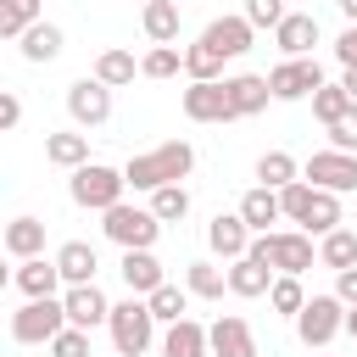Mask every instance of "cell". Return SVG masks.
Masks as SVG:
<instances>
[{"mask_svg":"<svg viewBox=\"0 0 357 357\" xmlns=\"http://www.w3.org/2000/svg\"><path fill=\"white\" fill-rule=\"evenodd\" d=\"M190 173H195V145H190V139H162V145H151V151L128 156L123 184H128V190L156 195L162 184H184Z\"/></svg>","mask_w":357,"mask_h":357,"instance_id":"obj_1","label":"cell"},{"mask_svg":"<svg viewBox=\"0 0 357 357\" xmlns=\"http://www.w3.org/2000/svg\"><path fill=\"white\" fill-rule=\"evenodd\" d=\"M279 212H284V223H296L301 234H318V240L329 229H340V195H329V190H318L307 178L279 190Z\"/></svg>","mask_w":357,"mask_h":357,"instance_id":"obj_2","label":"cell"},{"mask_svg":"<svg viewBox=\"0 0 357 357\" xmlns=\"http://www.w3.org/2000/svg\"><path fill=\"white\" fill-rule=\"evenodd\" d=\"M245 257H257L262 268H273V273H307L312 262H318V245H312V234H301V229H268V234H251V251Z\"/></svg>","mask_w":357,"mask_h":357,"instance_id":"obj_3","label":"cell"},{"mask_svg":"<svg viewBox=\"0 0 357 357\" xmlns=\"http://www.w3.org/2000/svg\"><path fill=\"white\" fill-rule=\"evenodd\" d=\"M106 329H112V346H117V357H145V351L156 346V318H151L145 296L112 301V318H106Z\"/></svg>","mask_w":357,"mask_h":357,"instance_id":"obj_4","label":"cell"},{"mask_svg":"<svg viewBox=\"0 0 357 357\" xmlns=\"http://www.w3.org/2000/svg\"><path fill=\"white\" fill-rule=\"evenodd\" d=\"M123 167H106V162H84L73 178H67V195H73V206H84V212H112L117 201H123Z\"/></svg>","mask_w":357,"mask_h":357,"instance_id":"obj_5","label":"cell"},{"mask_svg":"<svg viewBox=\"0 0 357 357\" xmlns=\"http://www.w3.org/2000/svg\"><path fill=\"white\" fill-rule=\"evenodd\" d=\"M100 234H106L117 251H151L156 234H162V223H156L151 206H128V201H117L112 212H100Z\"/></svg>","mask_w":357,"mask_h":357,"instance_id":"obj_6","label":"cell"},{"mask_svg":"<svg viewBox=\"0 0 357 357\" xmlns=\"http://www.w3.org/2000/svg\"><path fill=\"white\" fill-rule=\"evenodd\" d=\"M61 329H67L61 296H45V301H22V307L11 312V340H17V346H50Z\"/></svg>","mask_w":357,"mask_h":357,"instance_id":"obj_7","label":"cell"},{"mask_svg":"<svg viewBox=\"0 0 357 357\" xmlns=\"http://www.w3.org/2000/svg\"><path fill=\"white\" fill-rule=\"evenodd\" d=\"M340 329H346V301H340L335 290H329V296H307V307L296 312V335H301L307 351H324Z\"/></svg>","mask_w":357,"mask_h":357,"instance_id":"obj_8","label":"cell"},{"mask_svg":"<svg viewBox=\"0 0 357 357\" xmlns=\"http://www.w3.org/2000/svg\"><path fill=\"white\" fill-rule=\"evenodd\" d=\"M324 84H329V78H324L318 56H296V61H279V67L268 73L273 100H312V89H324Z\"/></svg>","mask_w":357,"mask_h":357,"instance_id":"obj_9","label":"cell"},{"mask_svg":"<svg viewBox=\"0 0 357 357\" xmlns=\"http://www.w3.org/2000/svg\"><path fill=\"white\" fill-rule=\"evenodd\" d=\"M67 117H73V128H100L106 117H112V89L100 84V78H73L67 84Z\"/></svg>","mask_w":357,"mask_h":357,"instance_id":"obj_10","label":"cell"},{"mask_svg":"<svg viewBox=\"0 0 357 357\" xmlns=\"http://www.w3.org/2000/svg\"><path fill=\"white\" fill-rule=\"evenodd\" d=\"M307 184L329 190V195H351L357 190V156L351 151H312V162L301 167Z\"/></svg>","mask_w":357,"mask_h":357,"instance_id":"obj_11","label":"cell"},{"mask_svg":"<svg viewBox=\"0 0 357 357\" xmlns=\"http://www.w3.org/2000/svg\"><path fill=\"white\" fill-rule=\"evenodd\" d=\"M61 312H67L73 329H100V324L112 318V301H106L100 284H67V290H61Z\"/></svg>","mask_w":357,"mask_h":357,"instance_id":"obj_12","label":"cell"},{"mask_svg":"<svg viewBox=\"0 0 357 357\" xmlns=\"http://www.w3.org/2000/svg\"><path fill=\"white\" fill-rule=\"evenodd\" d=\"M206 346H212V357H262L257 335H251V324L240 312H223L218 324H206Z\"/></svg>","mask_w":357,"mask_h":357,"instance_id":"obj_13","label":"cell"},{"mask_svg":"<svg viewBox=\"0 0 357 357\" xmlns=\"http://www.w3.org/2000/svg\"><path fill=\"white\" fill-rule=\"evenodd\" d=\"M184 117L190 123H234V106H229L223 78L218 84H190L184 89Z\"/></svg>","mask_w":357,"mask_h":357,"instance_id":"obj_14","label":"cell"},{"mask_svg":"<svg viewBox=\"0 0 357 357\" xmlns=\"http://www.w3.org/2000/svg\"><path fill=\"white\" fill-rule=\"evenodd\" d=\"M223 89H229L234 123H240V117H257V112H268V100H273V89H268V73H234V78H223Z\"/></svg>","mask_w":357,"mask_h":357,"instance_id":"obj_15","label":"cell"},{"mask_svg":"<svg viewBox=\"0 0 357 357\" xmlns=\"http://www.w3.org/2000/svg\"><path fill=\"white\" fill-rule=\"evenodd\" d=\"M206 245H212V257H223V262L245 257V251H251V229H245V218H240V212H218V218L206 223Z\"/></svg>","mask_w":357,"mask_h":357,"instance_id":"obj_16","label":"cell"},{"mask_svg":"<svg viewBox=\"0 0 357 357\" xmlns=\"http://www.w3.org/2000/svg\"><path fill=\"white\" fill-rule=\"evenodd\" d=\"M201 39H206V45H212V50H218L223 61H234V56H245V50H251V39H257V28H251L245 17H212Z\"/></svg>","mask_w":357,"mask_h":357,"instance_id":"obj_17","label":"cell"},{"mask_svg":"<svg viewBox=\"0 0 357 357\" xmlns=\"http://www.w3.org/2000/svg\"><path fill=\"white\" fill-rule=\"evenodd\" d=\"M17 290H22L28 301L61 296L67 284H61V268H56V257H28V262H17Z\"/></svg>","mask_w":357,"mask_h":357,"instance_id":"obj_18","label":"cell"},{"mask_svg":"<svg viewBox=\"0 0 357 357\" xmlns=\"http://www.w3.org/2000/svg\"><path fill=\"white\" fill-rule=\"evenodd\" d=\"M273 45L284 50V61L312 56V45H318V17H312V11H290V17L273 28Z\"/></svg>","mask_w":357,"mask_h":357,"instance_id":"obj_19","label":"cell"},{"mask_svg":"<svg viewBox=\"0 0 357 357\" xmlns=\"http://www.w3.org/2000/svg\"><path fill=\"white\" fill-rule=\"evenodd\" d=\"M0 251L28 262V257H45V218H11L0 229Z\"/></svg>","mask_w":357,"mask_h":357,"instance_id":"obj_20","label":"cell"},{"mask_svg":"<svg viewBox=\"0 0 357 357\" xmlns=\"http://www.w3.org/2000/svg\"><path fill=\"white\" fill-rule=\"evenodd\" d=\"M56 268H61V284H95L100 257H95L89 240H61L56 245Z\"/></svg>","mask_w":357,"mask_h":357,"instance_id":"obj_21","label":"cell"},{"mask_svg":"<svg viewBox=\"0 0 357 357\" xmlns=\"http://www.w3.org/2000/svg\"><path fill=\"white\" fill-rule=\"evenodd\" d=\"M117 273H123V284H128V296H151L156 284H167V273H162V262H156V251H123V262H117Z\"/></svg>","mask_w":357,"mask_h":357,"instance_id":"obj_22","label":"cell"},{"mask_svg":"<svg viewBox=\"0 0 357 357\" xmlns=\"http://www.w3.org/2000/svg\"><path fill=\"white\" fill-rule=\"evenodd\" d=\"M45 162H50V167H67V173H78V167L89 162V134H84V128L45 134Z\"/></svg>","mask_w":357,"mask_h":357,"instance_id":"obj_23","label":"cell"},{"mask_svg":"<svg viewBox=\"0 0 357 357\" xmlns=\"http://www.w3.org/2000/svg\"><path fill=\"white\" fill-rule=\"evenodd\" d=\"M223 273H229V296H240V301H257V296H268V284H273V268H262L257 257H234Z\"/></svg>","mask_w":357,"mask_h":357,"instance_id":"obj_24","label":"cell"},{"mask_svg":"<svg viewBox=\"0 0 357 357\" xmlns=\"http://www.w3.org/2000/svg\"><path fill=\"white\" fill-rule=\"evenodd\" d=\"M156 351H162V357H212V346H206V324H195V318L167 324V335H162Z\"/></svg>","mask_w":357,"mask_h":357,"instance_id":"obj_25","label":"cell"},{"mask_svg":"<svg viewBox=\"0 0 357 357\" xmlns=\"http://www.w3.org/2000/svg\"><path fill=\"white\" fill-rule=\"evenodd\" d=\"M17 50H22V61H33V67H45V61H56L61 50H67V33L56 28V22H33L22 39H17Z\"/></svg>","mask_w":357,"mask_h":357,"instance_id":"obj_26","label":"cell"},{"mask_svg":"<svg viewBox=\"0 0 357 357\" xmlns=\"http://www.w3.org/2000/svg\"><path fill=\"white\" fill-rule=\"evenodd\" d=\"M234 212L245 218V229H251V234H268V223H284V212H279V190H262V184H257V190H245Z\"/></svg>","mask_w":357,"mask_h":357,"instance_id":"obj_27","label":"cell"},{"mask_svg":"<svg viewBox=\"0 0 357 357\" xmlns=\"http://www.w3.org/2000/svg\"><path fill=\"white\" fill-rule=\"evenodd\" d=\"M139 28L151 45H178V0H145Z\"/></svg>","mask_w":357,"mask_h":357,"instance_id":"obj_28","label":"cell"},{"mask_svg":"<svg viewBox=\"0 0 357 357\" xmlns=\"http://www.w3.org/2000/svg\"><path fill=\"white\" fill-rule=\"evenodd\" d=\"M134 73H139V61H134V50H123V45H106V50L95 56V67H89V78H100L106 89L134 84Z\"/></svg>","mask_w":357,"mask_h":357,"instance_id":"obj_29","label":"cell"},{"mask_svg":"<svg viewBox=\"0 0 357 357\" xmlns=\"http://www.w3.org/2000/svg\"><path fill=\"white\" fill-rule=\"evenodd\" d=\"M184 290H190V296H201V301H223V290H229V273H223L218 262L195 257V262H184Z\"/></svg>","mask_w":357,"mask_h":357,"instance_id":"obj_30","label":"cell"},{"mask_svg":"<svg viewBox=\"0 0 357 357\" xmlns=\"http://www.w3.org/2000/svg\"><path fill=\"white\" fill-rule=\"evenodd\" d=\"M301 178V162L290 156V151H262L257 156V184L262 190H284V184H296Z\"/></svg>","mask_w":357,"mask_h":357,"instance_id":"obj_31","label":"cell"},{"mask_svg":"<svg viewBox=\"0 0 357 357\" xmlns=\"http://www.w3.org/2000/svg\"><path fill=\"white\" fill-rule=\"evenodd\" d=\"M145 307H151L156 324H178V318H190V290L167 279V284H156V290L145 296Z\"/></svg>","mask_w":357,"mask_h":357,"instance_id":"obj_32","label":"cell"},{"mask_svg":"<svg viewBox=\"0 0 357 357\" xmlns=\"http://www.w3.org/2000/svg\"><path fill=\"white\" fill-rule=\"evenodd\" d=\"M318 262L335 268V273H340V268H357V229H346V223L329 229V234L318 240Z\"/></svg>","mask_w":357,"mask_h":357,"instance_id":"obj_33","label":"cell"},{"mask_svg":"<svg viewBox=\"0 0 357 357\" xmlns=\"http://www.w3.org/2000/svg\"><path fill=\"white\" fill-rule=\"evenodd\" d=\"M33 22H45V0H0V39H22Z\"/></svg>","mask_w":357,"mask_h":357,"instance_id":"obj_34","label":"cell"},{"mask_svg":"<svg viewBox=\"0 0 357 357\" xmlns=\"http://www.w3.org/2000/svg\"><path fill=\"white\" fill-rule=\"evenodd\" d=\"M184 78H190V84H218V78H223V56H218L206 39L184 45Z\"/></svg>","mask_w":357,"mask_h":357,"instance_id":"obj_35","label":"cell"},{"mask_svg":"<svg viewBox=\"0 0 357 357\" xmlns=\"http://www.w3.org/2000/svg\"><path fill=\"white\" fill-rule=\"evenodd\" d=\"M268 307H273L279 318H296V312L307 307V284H301L296 273H273V284H268Z\"/></svg>","mask_w":357,"mask_h":357,"instance_id":"obj_36","label":"cell"},{"mask_svg":"<svg viewBox=\"0 0 357 357\" xmlns=\"http://www.w3.org/2000/svg\"><path fill=\"white\" fill-rule=\"evenodd\" d=\"M184 73V50L178 45H151L139 56V78H178Z\"/></svg>","mask_w":357,"mask_h":357,"instance_id":"obj_37","label":"cell"},{"mask_svg":"<svg viewBox=\"0 0 357 357\" xmlns=\"http://www.w3.org/2000/svg\"><path fill=\"white\" fill-rule=\"evenodd\" d=\"M151 212H156V223H184L190 218V190L184 184H162L151 195Z\"/></svg>","mask_w":357,"mask_h":357,"instance_id":"obj_38","label":"cell"},{"mask_svg":"<svg viewBox=\"0 0 357 357\" xmlns=\"http://www.w3.org/2000/svg\"><path fill=\"white\" fill-rule=\"evenodd\" d=\"M346 106H351V95H346L340 84H324V89H312V117H318L324 128H329V123H335Z\"/></svg>","mask_w":357,"mask_h":357,"instance_id":"obj_39","label":"cell"},{"mask_svg":"<svg viewBox=\"0 0 357 357\" xmlns=\"http://www.w3.org/2000/svg\"><path fill=\"white\" fill-rule=\"evenodd\" d=\"M251 28H279L284 17H290V6L284 0H245V11H240Z\"/></svg>","mask_w":357,"mask_h":357,"instance_id":"obj_40","label":"cell"},{"mask_svg":"<svg viewBox=\"0 0 357 357\" xmlns=\"http://www.w3.org/2000/svg\"><path fill=\"white\" fill-rule=\"evenodd\" d=\"M329 151H351V156H357V100L329 123Z\"/></svg>","mask_w":357,"mask_h":357,"instance_id":"obj_41","label":"cell"},{"mask_svg":"<svg viewBox=\"0 0 357 357\" xmlns=\"http://www.w3.org/2000/svg\"><path fill=\"white\" fill-rule=\"evenodd\" d=\"M50 357H89V329H61L56 340H50Z\"/></svg>","mask_w":357,"mask_h":357,"instance_id":"obj_42","label":"cell"},{"mask_svg":"<svg viewBox=\"0 0 357 357\" xmlns=\"http://www.w3.org/2000/svg\"><path fill=\"white\" fill-rule=\"evenodd\" d=\"M335 61H340V67H357V22L340 28V39H335Z\"/></svg>","mask_w":357,"mask_h":357,"instance_id":"obj_43","label":"cell"},{"mask_svg":"<svg viewBox=\"0 0 357 357\" xmlns=\"http://www.w3.org/2000/svg\"><path fill=\"white\" fill-rule=\"evenodd\" d=\"M17 123H22V100H17L11 89H0V134H11Z\"/></svg>","mask_w":357,"mask_h":357,"instance_id":"obj_44","label":"cell"},{"mask_svg":"<svg viewBox=\"0 0 357 357\" xmlns=\"http://www.w3.org/2000/svg\"><path fill=\"white\" fill-rule=\"evenodd\" d=\"M335 296H340L346 307H357V268H340V273H335Z\"/></svg>","mask_w":357,"mask_h":357,"instance_id":"obj_45","label":"cell"},{"mask_svg":"<svg viewBox=\"0 0 357 357\" xmlns=\"http://www.w3.org/2000/svg\"><path fill=\"white\" fill-rule=\"evenodd\" d=\"M340 89H346V95L357 100V67H340Z\"/></svg>","mask_w":357,"mask_h":357,"instance_id":"obj_46","label":"cell"},{"mask_svg":"<svg viewBox=\"0 0 357 357\" xmlns=\"http://www.w3.org/2000/svg\"><path fill=\"white\" fill-rule=\"evenodd\" d=\"M335 6H340V17H346V22H357V0H335Z\"/></svg>","mask_w":357,"mask_h":357,"instance_id":"obj_47","label":"cell"},{"mask_svg":"<svg viewBox=\"0 0 357 357\" xmlns=\"http://www.w3.org/2000/svg\"><path fill=\"white\" fill-rule=\"evenodd\" d=\"M340 335H351V340H357V307H346V329H340Z\"/></svg>","mask_w":357,"mask_h":357,"instance_id":"obj_48","label":"cell"},{"mask_svg":"<svg viewBox=\"0 0 357 357\" xmlns=\"http://www.w3.org/2000/svg\"><path fill=\"white\" fill-rule=\"evenodd\" d=\"M6 284H17V268H6V262H0V290H6Z\"/></svg>","mask_w":357,"mask_h":357,"instance_id":"obj_49","label":"cell"}]
</instances>
